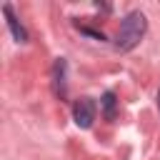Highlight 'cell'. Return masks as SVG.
I'll list each match as a JSON object with an SVG mask.
<instances>
[{
  "label": "cell",
  "mask_w": 160,
  "mask_h": 160,
  "mask_svg": "<svg viewBox=\"0 0 160 160\" xmlns=\"http://www.w3.org/2000/svg\"><path fill=\"white\" fill-rule=\"evenodd\" d=\"M145 30H148V20H145V15H142L140 10L128 12V15L122 18V22H120L118 35H115V48H118L120 52L132 50V48L142 40Z\"/></svg>",
  "instance_id": "obj_1"
},
{
  "label": "cell",
  "mask_w": 160,
  "mask_h": 160,
  "mask_svg": "<svg viewBox=\"0 0 160 160\" xmlns=\"http://www.w3.org/2000/svg\"><path fill=\"white\" fill-rule=\"evenodd\" d=\"M72 120H75L78 128L88 130V128L92 125V120H95V102H92L90 98H80V100L72 105Z\"/></svg>",
  "instance_id": "obj_2"
},
{
  "label": "cell",
  "mask_w": 160,
  "mask_h": 160,
  "mask_svg": "<svg viewBox=\"0 0 160 160\" xmlns=\"http://www.w3.org/2000/svg\"><path fill=\"white\" fill-rule=\"evenodd\" d=\"M2 12H5V18H8V28H10L12 38H15L18 42H28V32H25L22 22L12 15V8H10V5H2Z\"/></svg>",
  "instance_id": "obj_3"
},
{
  "label": "cell",
  "mask_w": 160,
  "mask_h": 160,
  "mask_svg": "<svg viewBox=\"0 0 160 160\" xmlns=\"http://www.w3.org/2000/svg\"><path fill=\"white\" fill-rule=\"evenodd\" d=\"M102 110H105V118L108 120H115V95L112 92H105L102 95Z\"/></svg>",
  "instance_id": "obj_4"
},
{
  "label": "cell",
  "mask_w": 160,
  "mask_h": 160,
  "mask_svg": "<svg viewBox=\"0 0 160 160\" xmlns=\"http://www.w3.org/2000/svg\"><path fill=\"white\" fill-rule=\"evenodd\" d=\"M158 110H160V90H158Z\"/></svg>",
  "instance_id": "obj_5"
}]
</instances>
